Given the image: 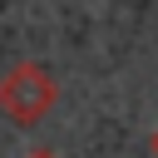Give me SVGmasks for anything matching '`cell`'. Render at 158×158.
<instances>
[{
	"instance_id": "6da1fadb",
	"label": "cell",
	"mask_w": 158,
	"mask_h": 158,
	"mask_svg": "<svg viewBox=\"0 0 158 158\" xmlns=\"http://www.w3.org/2000/svg\"><path fill=\"white\" fill-rule=\"evenodd\" d=\"M49 99H54V84L40 64H20L10 69V79H0V104L15 114V123H35Z\"/></svg>"
}]
</instances>
